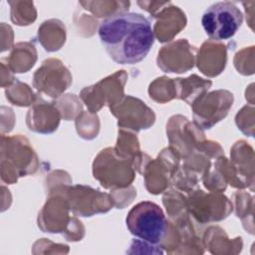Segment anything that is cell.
Here are the masks:
<instances>
[{
	"label": "cell",
	"mask_w": 255,
	"mask_h": 255,
	"mask_svg": "<svg viewBox=\"0 0 255 255\" xmlns=\"http://www.w3.org/2000/svg\"><path fill=\"white\" fill-rule=\"evenodd\" d=\"M67 195L70 208L75 215L92 216L95 213L109 211L113 205L110 195L89 186L77 185L71 187Z\"/></svg>",
	"instance_id": "8992f818"
},
{
	"label": "cell",
	"mask_w": 255,
	"mask_h": 255,
	"mask_svg": "<svg viewBox=\"0 0 255 255\" xmlns=\"http://www.w3.org/2000/svg\"><path fill=\"white\" fill-rule=\"evenodd\" d=\"M232 104L233 95L228 91L219 90L202 95L191 105L194 121L201 128H210L227 116Z\"/></svg>",
	"instance_id": "277c9868"
},
{
	"label": "cell",
	"mask_w": 255,
	"mask_h": 255,
	"mask_svg": "<svg viewBox=\"0 0 255 255\" xmlns=\"http://www.w3.org/2000/svg\"><path fill=\"white\" fill-rule=\"evenodd\" d=\"M98 32L111 59L121 65L139 63L154 43L150 22L133 12H121L106 18Z\"/></svg>",
	"instance_id": "6da1fadb"
},
{
	"label": "cell",
	"mask_w": 255,
	"mask_h": 255,
	"mask_svg": "<svg viewBox=\"0 0 255 255\" xmlns=\"http://www.w3.org/2000/svg\"><path fill=\"white\" fill-rule=\"evenodd\" d=\"M127 226L133 236L151 244L160 243L167 232V220L162 209L151 201L135 204L127 216Z\"/></svg>",
	"instance_id": "7a4b0ae2"
},
{
	"label": "cell",
	"mask_w": 255,
	"mask_h": 255,
	"mask_svg": "<svg viewBox=\"0 0 255 255\" xmlns=\"http://www.w3.org/2000/svg\"><path fill=\"white\" fill-rule=\"evenodd\" d=\"M243 22V14L232 2H217L209 6L201 17L206 35L216 41L232 38Z\"/></svg>",
	"instance_id": "3957f363"
},
{
	"label": "cell",
	"mask_w": 255,
	"mask_h": 255,
	"mask_svg": "<svg viewBox=\"0 0 255 255\" xmlns=\"http://www.w3.org/2000/svg\"><path fill=\"white\" fill-rule=\"evenodd\" d=\"M72 83L70 71L58 59H49L34 74V87L51 98H58Z\"/></svg>",
	"instance_id": "5b68a950"
}]
</instances>
